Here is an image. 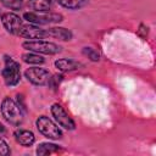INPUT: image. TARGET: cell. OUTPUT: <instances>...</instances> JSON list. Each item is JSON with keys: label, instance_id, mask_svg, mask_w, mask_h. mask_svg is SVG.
Listing matches in <instances>:
<instances>
[{"label": "cell", "instance_id": "1", "mask_svg": "<svg viewBox=\"0 0 156 156\" xmlns=\"http://www.w3.org/2000/svg\"><path fill=\"white\" fill-rule=\"evenodd\" d=\"M1 115L6 122L16 127L23 122L22 107L10 96H5L1 101Z\"/></svg>", "mask_w": 156, "mask_h": 156}, {"label": "cell", "instance_id": "2", "mask_svg": "<svg viewBox=\"0 0 156 156\" xmlns=\"http://www.w3.org/2000/svg\"><path fill=\"white\" fill-rule=\"evenodd\" d=\"M1 76L7 87H16L21 80V66L9 55L4 56V68Z\"/></svg>", "mask_w": 156, "mask_h": 156}, {"label": "cell", "instance_id": "3", "mask_svg": "<svg viewBox=\"0 0 156 156\" xmlns=\"http://www.w3.org/2000/svg\"><path fill=\"white\" fill-rule=\"evenodd\" d=\"M22 48L37 54H45V55H56L61 52V46L45 40H26L22 43Z\"/></svg>", "mask_w": 156, "mask_h": 156}, {"label": "cell", "instance_id": "4", "mask_svg": "<svg viewBox=\"0 0 156 156\" xmlns=\"http://www.w3.org/2000/svg\"><path fill=\"white\" fill-rule=\"evenodd\" d=\"M35 126H37V129L39 130V133L43 134L48 139L57 140V139L62 138L61 129L48 116H39L37 118V121H35Z\"/></svg>", "mask_w": 156, "mask_h": 156}, {"label": "cell", "instance_id": "5", "mask_svg": "<svg viewBox=\"0 0 156 156\" xmlns=\"http://www.w3.org/2000/svg\"><path fill=\"white\" fill-rule=\"evenodd\" d=\"M23 18L32 24H48V23H57L62 21V15L55 12H24Z\"/></svg>", "mask_w": 156, "mask_h": 156}, {"label": "cell", "instance_id": "6", "mask_svg": "<svg viewBox=\"0 0 156 156\" xmlns=\"http://www.w3.org/2000/svg\"><path fill=\"white\" fill-rule=\"evenodd\" d=\"M50 112L60 127H62L63 129H67V130H74L76 129L74 121L69 117V115L66 112V110L60 104H57V102L52 104L50 107Z\"/></svg>", "mask_w": 156, "mask_h": 156}, {"label": "cell", "instance_id": "7", "mask_svg": "<svg viewBox=\"0 0 156 156\" xmlns=\"http://www.w3.org/2000/svg\"><path fill=\"white\" fill-rule=\"evenodd\" d=\"M50 72L41 67H29L24 71V77L28 82H30L34 85H46L50 79Z\"/></svg>", "mask_w": 156, "mask_h": 156}, {"label": "cell", "instance_id": "8", "mask_svg": "<svg viewBox=\"0 0 156 156\" xmlns=\"http://www.w3.org/2000/svg\"><path fill=\"white\" fill-rule=\"evenodd\" d=\"M17 35L21 38H26L28 40H40L48 37V33L45 29H41L37 24L29 23V24H22Z\"/></svg>", "mask_w": 156, "mask_h": 156}, {"label": "cell", "instance_id": "9", "mask_svg": "<svg viewBox=\"0 0 156 156\" xmlns=\"http://www.w3.org/2000/svg\"><path fill=\"white\" fill-rule=\"evenodd\" d=\"M1 23L4 28L10 33V34H18V30L22 26V18L15 13V12H5L1 15Z\"/></svg>", "mask_w": 156, "mask_h": 156}, {"label": "cell", "instance_id": "10", "mask_svg": "<svg viewBox=\"0 0 156 156\" xmlns=\"http://www.w3.org/2000/svg\"><path fill=\"white\" fill-rule=\"evenodd\" d=\"M13 136H15V140L22 145V146H32L35 141V135L32 130H28V129H22V128H18L13 132Z\"/></svg>", "mask_w": 156, "mask_h": 156}, {"label": "cell", "instance_id": "11", "mask_svg": "<svg viewBox=\"0 0 156 156\" xmlns=\"http://www.w3.org/2000/svg\"><path fill=\"white\" fill-rule=\"evenodd\" d=\"M55 67L60 71V72H72V71H76L82 65L73 60V58H57L55 62H54Z\"/></svg>", "mask_w": 156, "mask_h": 156}, {"label": "cell", "instance_id": "12", "mask_svg": "<svg viewBox=\"0 0 156 156\" xmlns=\"http://www.w3.org/2000/svg\"><path fill=\"white\" fill-rule=\"evenodd\" d=\"M46 33H48V37H51V38H55L62 41H68L73 37L72 32L65 27H51L46 29Z\"/></svg>", "mask_w": 156, "mask_h": 156}, {"label": "cell", "instance_id": "13", "mask_svg": "<svg viewBox=\"0 0 156 156\" xmlns=\"http://www.w3.org/2000/svg\"><path fill=\"white\" fill-rule=\"evenodd\" d=\"M27 6L33 12H49L52 7L51 0H28Z\"/></svg>", "mask_w": 156, "mask_h": 156}, {"label": "cell", "instance_id": "14", "mask_svg": "<svg viewBox=\"0 0 156 156\" xmlns=\"http://www.w3.org/2000/svg\"><path fill=\"white\" fill-rule=\"evenodd\" d=\"M61 150V146L57 145V144H54V143H49V141H45V143H40L38 146H37V155L38 156H45V155H50V154H54L56 151Z\"/></svg>", "mask_w": 156, "mask_h": 156}, {"label": "cell", "instance_id": "15", "mask_svg": "<svg viewBox=\"0 0 156 156\" xmlns=\"http://www.w3.org/2000/svg\"><path fill=\"white\" fill-rule=\"evenodd\" d=\"M58 5L68 10H78L87 5L88 0H55Z\"/></svg>", "mask_w": 156, "mask_h": 156}, {"label": "cell", "instance_id": "16", "mask_svg": "<svg viewBox=\"0 0 156 156\" xmlns=\"http://www.w3.org/2000/svg\"><path fill=\"white\" fill-rule=\"evenodd\" d=\"M22 60H23V62L29 63V65H41L45 61L43 56H40L39 54L33 52V51H29V52L23 54L22 55Z\"/></svg>", "mask_w": 156, "mask_h": 156}, {"label": "cell", "instance_id": "17", "mask_svg": "<svg viewBox=\"0 0 156 156\" xmlns=\"http://www.w3.org/2000/svg\"><path fill=\"white\" fill-rule=\"evenodd\" d=\"M1 5L9 10H13V11H20L22 10L23 5H24V0H0Z\"/></svg>", "mask_w": 156, "mask_h": 156}, {"label": "cell", "instance_id": "18", "mask_svg": "<svg viewBox=\"0 0 156 156\" xmlns=\"http://www.w3.org/2000/svg\"><path fill=\"white\" fill-rule=\"evenodd\" d=\"M82 52H83L84 56H87V57H88L90 61H93V62H98V61L100 60V52H99L98 50H95L94 48L85 46V48H83Z\"/></svg>", "mask_w": 156, "mask_h": 156}, {"label": "cell", "instance_id": "19", "mask_svg": "<svg viewBox=\"0 0 156 156\" xmlns=\"http://www.w3.org/2000/svg\"><path fill=\"white\" fill-rule=\"evenodd\" d=\"M62 76L61 74H54V76H50V79H49V82H48V85L52 89V90H56L57 88H58V84H60V82L62 80Z\"/></svg>", "mask_w": 156, "mask_h": 156}, {"label": "cell", "instance_id": "20", "mask_svg": "<svg viewBox=\"0 0 156 156\" xmlns=\"http://www.w3.org/2000/svg\"><path fill=\"white\" fill-rule=\"evenodd\" d=\"M10 152H11V150H10L9 144L6 143L5 139H2L0 136V156H7V155H10Z\"/></svg>", "mask_w": 156, "mask_h": 156}, {"label": "cell", "instance_id": "21", "mask_svg": "<svg viewBox=\"0 0 156 156\" xmlns=\"http://www.w3.org/2000/svg\"><path fill=\"white\" fill-rule=\"evenodd\" d=\"M4 133H5V127H4L2 123H0V135L4 134Z\"/></svg>", "mask_w": 156, "mask_h": 156}, {"label": "cell", "instance_id": "22", "mask_svg": "<svg viewBox=\"0 0 156 156\" xmlns=\"http://www.w3.org/2000/svg\"><path fill=\"white\" fill-rule=\"evenodd\" d=\"M1 15H2V12H1V10H0V18H1Z\"/></svg>", "mask_w": 156, "mask_h": 156}]
</instances>
